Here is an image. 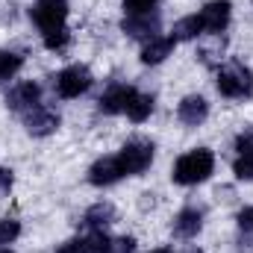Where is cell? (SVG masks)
<instances>
[{
    "label": "cell",
    "mask_w": 253,
    "mask_h": 253,
    "mask_svg": "<svg viewBox=\"0 0 253 253\" xmlns=\"http://www.w3.org/2000/svg\"><path fill=\"white\" fill-rule=\"evenodd\" d=\"M150 112H153V97L150 94H135L132 103H129V109H126L129 121H135V124H141Z\"/></svg>",
    "instance_id": "e0dca14e"
},
{
    "label": "cell",
    "mask_w": 253,
    "mask_h": 253,
    "mask_svg": "<svg viewBox=\"0 0 253 253\" xmlns=\"http://www.w3.org/2000/svg\"><path fill=\"white\" fill-rule=\"evenodd\" d=\"M203 33V24H200V18L197 15H189V18H183V21H177L174 24V42H191V39H197Z\"/></svg>",
    "instance_id": "2e32d148"
},
{
    "label": "cell",
    "mask_w": 253,
    "mask_h": 253,
    "mask_svg": "<svg viewBox=\"0 0 253 253\" xmlns=\"http://www.w3.org/2000/svg\"><path fill=\"white\" fill-rule=\"evenodd\" d=\"M30 18L39 24L42 36L50 33V30H59L65 27V18H68V3L65 0H39L33 9H30Z\"/></svg>",
    "instance_id": "5b68a950"
},
{
    "label": "cell",
    "mask_w": 253,
    "mask_h": 253,
    "mask_svg": "<svg viewBox=\"0 0 253 253\" xmlns=\"http://www.w3.org/2000/svg\"><path fill=\"white\" fill-rule=\"evenodd\" d=\"M212 168H215L212 150L197 147V150H189L186 156L177 159L171 177H174V183H180V186H197V183H203V180L212 174Z\"/></svg>",
    "instance_id": "6da1fadb"
},
{
    "label": "cell",
    "mask_w": 253,
    "mask_h": 253,
    "mask_svg": "<svg viewBox=\"0 0 253 253\" xmlns=\"http://www.w3.org/2000/svg\"><path fill=\"white\" fill-rule=\"evenodd\" d=\"M233 171H236L239 180H253V153H239Z\"/></svg>",
    "instance_id": "ffe728a7"
},
{
    "label": "cell",
    "mask_w": 253,
    "mask_h": 253,
    "mask_svg": "<svg viewBox=\"0 0 253 253\" xmlns=\"http://www.w3.org/2000/svg\"><path fill=\"white\" fill-rule=\"evenodd\" d=\"M24 126L30 135H50L59 126V115L47 106H33L24 112Z\"/></svg>",
    "instance_id": "52a82bcc"
},
{
    "label": "cell",
    "mask_w": 253,
    "mask_h": 253,
    "mask_svg": "<svg viewBox=\"0 0 253 253\" xmlns=\"http://www.w3.org/2000/svg\"><path fill=\"white\" fill-rule=\"evenodd\" d=\"M135 251V239L121 236V239H109V253H132Z\"/></svg>",
    "instance_id": "603a6c76"
},
{
    "label": "cell",
    "mask_w": 253,
    "mask_h": 253,
    "mask_svg": "<svg viewBox=\"0 0 253 253\" xmlns=\"http://www.w3.org/2000/svg\"><path fill=\"white\" fill-rule=\"evenodd\" d=\"M189 253H200V251H189Z\"/></svg>",
    "instance_id": "f546056e"
},
{
    "label": "cell",
    "mask_w": 253,
    "mask_h": 253,
    "mask_svg": "<svg viewBox=\"0 0 253 253\" xmlns=\"http://www.w3.org/2000/svg\"><path fill=\"white\" fill-rule=\"evenodd\" d=\"M200 24H203V33H224L227 24H230V3L227 0H212L200 9Z\"/></svg>",
    "instance_id": "ba28073f"
},
{
    "label": "cell",
    "mask_w": 253,
    "mask_h": 253,
    "mask_svg": "<svg viewBox=\"0 0 253 253\" xmlns=\"http://www.w3.org/2000/svg\"><path fill=\"white\" fill-rule=\"evenodd\" d=\"M153 253H174V251H168V248H162V251H153Z\"/></svg>",
    "instance_id": "83f0119b"
},
{
    "label": "cell",
    "mask_w": 253,
    "mask_h": 253,
    "mask_svg": "<svg viewBox=\"0 0 253 253\" xmlns=\"http://www.w3.org/2000/svg\"><path fill=\"white\" fill-rule=\"evenodd\" d=\"M56 253H97V248H94V239L88 236V239H71V242H65Z\"/></svg>",
    "instance_id": "d6986e66"
},
{
    "label": "cell",
    "mask_w": 253,
    "mask_h": 253,
    "mask_svg": "<svg viewBox=\"0 0 253 253\" xmlns=\"http://www.w3.org/2000/svg\"><path fill=\"white\" fill-rule=\"evenodd\" d=\"M21 65L24 59L18 56V53H9V50H0V83H6V80H12L18 71H21Z\"/></svg>",
    "instance_id": "ac0fdd59"
},
{
    "label": "cell",
    "mask_w": 253,
    "mask_h": 253,
    "mask_svg": "<svg viewBox=\"0 0 253 253\" xmlns=\"http://www.w3.org/2000/svg\"><path fill=\"white\" fill-rule=\"evenodd\" d=\"M239 227L242 230H253V206H245L239 212Z\"/></svg>",
    "instance_id": "484cf974"
},
{
    "label": "cell",
    "mask_w": 253,
    "mask_h": 253,
    "mask_svg": "<svg viewBox=\"0 0 253 253\" xmlns=\"http://www.w3.org/2000/svg\"><path fill=\"white\" fill-rule=\"evenodd\" d=\"M112 221H115V209H112V203H94V206L83 215V224H85L91 233H103Z\"/></svg>",
    "instance_id": "5bb4252c"
},
{
    "label": "cell",
    "mask_w": 253,
    "mask_h": 253,
    "mask_svg": "<svg viewBox=\"0 0 253 253\" xmlns=\"http://www.w3.org/2000/svg\"><path fill=\"white\" fill-rule=\"evenodd\" d=\"M218 91L224 97H248L253 91V74L245 65H230L218 71Z\"/></svg>",
    "instance_id": "3957f363"
},
{
    "label": "cell",
    "mask_w": 253,
    "mask_h": 253,
    "mask_svg": "<svg viewBox=\"0 0 253 253\" xmlns=\"http://www.w3.org/2000/svg\"><path fill=\"white\" fill-rule=\"evenodd\" d=\"M159 27H162L159 15H150V12H135V15H126L124 21H121V30H124L126 36L129 39H141V42L156 39Z\"/></svg>",
    "instance_id": "8992f818"
},
{
    "label": "cell",
    "mask_w": 253,
    "mask_h": 253,
    "mask_svg": "<svg viewBox=\"0 0 253 253\" xmlns=\"http://www.w3.org/2000/svg\"><path fill=\"white\" fill-rule=\"evenodd\" d=\"M206 115H209V103H206L200 94H189V97H183L180 106H177V118H180L186 126L203 124Z\"/></svg>",
    "instance_id": "7c38bea8"
},
{
    "label": "cell",
    "mask_w": 253,
    "mask_h": 253,
    "mask_svg": "<svg viewBox=\"0 0 253 253\" xmlns=\"http://www.w3.org/2000/svg\"><path fill=\"white\" fill-rule=\"evenodd\" d=\"M9 186H12V171L0 168V189H9Z\"/></svg>",
    "instance_id": "4316f807"
},
{
    "label": "cell",
    "mask_w": 253,
    "mask_h": 253,
    "mask_svg": "<svg viewBox=\"0 0 253 253\" xmlns=\"http://www.w3.org/2000/svg\"><path fill=\"white\" fill-rule=\"evenodd\" d=\"M88 88H91V71L85 65H71V68L59 71V77H56V91H59V97H65V100L80 97Z\"/></svg>",
    "instance_id": "277c9868"
},
{
    "label": "cell",
    "mask_w": 253,
    "mask_h": 253,
    "mask_svg": "<svg viewBox=\"0 0 253 253\" xmlns=\"http://www.w3.org/2000/svg\"><path fill=\"white\" fill-rule=\"evenodd\" d=\"M65 44H68V27H59V30L44 33V47H50V50H62Z\"/></svg>",
    "instance_id": "7402d4cb"
},
{
    "label": "cell",
    "mask_w": 253,
    "mask_h": 253,
    "mask_svg": "<svg viewBox=\"0 0 253 253\" xmlns=\"http://www.w3.org/2000/svg\"><path fill=\"white\" fill-rule=\"evenodd\" d=\"M236 150H239V153H253V129L236 138Z\"/></svg>",
    "instance_id": "d4e9b609"
},
{
    "label": "cell",
    "mask_w": 253,
    "mask_h": 253,
    "mask_svg": "<svg viewBox=\"0 0 253 253\" xmlns=\"http://www.w3.org/2000/svg\"><path fill=\"white\" fill-rule=\"evenodd\" d=\"M200 227H203V212L200 209H183L174 221V233L180 239H194L200 233Z\"/></svg>",
    "instance_id": "9a60e30c"
},
{
    "label": "cell",
    "mask_w": 253,
    "mask_h": 253,
    "mask_svg": "<svg viewBox=\"0 0 253 253\" xmlns=\"http://www.w3.org/2000/svg\"><path fill=\"white\" fill-rule=\"evenodd\" d=\"M121 177H124V168H121L118 156H103L88 171V183L91 186H115Z\"/></svg>",
    "instance_id": "9c48e42d"
},
{
    "label": "cell",
    "mask_w": 253,
    "mask_h": 253,
    "mask_svg": "<svg viewBox=\"0 0 253 253\" xmlns=\"http://www.w3.org/2000/svg\"><path fill=\"white\" fill-rule=\"evenodd\" d=\"M118 162H121V168H124V177H135V174L147 171L150 162H153V144H150L147 138H132V141H126L124 150L118 153Z\"/></svg>",
    "instance_id": "7a4b0ae2"
},
{
    "label": "cell",
    "mask_w": 253,
    "mask_h": 253,
    "mask_svg": "<svg viewBox=\"0 0 253 253\" xmlns=\"http://www.w3.org/2000/svg\"><path fill=\"white\" fill-rule=\"evenodd\" d=\"M18 233H21V224H18L15 218H3V221H0V245L15 242V239H18Z\"/></svg>",
    "instance_id": "44dd1931"
},
{
    "label": "cell",
    "mask_w": 253,
    "mask_h": 253,
    "mask_svg": "<svg viewBox=\"0 0 253 253\" xmlns=\"http://www.w3.org/2000/svg\"><path fill=\"white\" fill-rule=\"evenodd\" d=\"M174 39L171 36H156V39H150V42H144V47H141V62L144 65H159L165 62L171 53H174Z\"/></svg>",
    "instance_id": "4fadbf2b"
},
{
    "label": "cell",
    "mask_w": 253,
    "mask_h": 253,
    "mask_svg": "<svg viewBox=\"0 0 253 253\" xmlns=\"http://www.w3.org/2000/svg\"><path fill=\"white\" fill-rule=\"evenodd\" d=\"M39 97H42V85L39 83H18L9 94H6V103L9 109L15 112H27L33 106H39Z\"/></svg>",
    "instance_id": "30bf717a"
},
{
    "label": "cell",
    "mask_w": 253,
    "mask_h": 253,
    "mask_svg": "<svg viewBox=\"0 0 253 253\" xmlns=\"http://www.w3.org/2000/svg\"><path fill=\"white\" fill-rule=\"evenodd\" d=\"M0 253H12V251H0Z\"/></svg>",
    "instance_id": "f1b7e54d"
},
{
    "label": "cell",
    "mask_w": 253,
    "mask_h": 253,
    "mask_svg": "<svg viewBox=\"0 0 253 253\" xmlns=\"http://www.w3.org/2000/svg\"><path fill=\"white\" fill-rule=\"evenodd\" d=\"M135 94H138V91H135V88H129V85H112V88L100 97V112H103V115H118V112H126Z\"/></svg>",
    "instance_id": "8fae6325"
},
{
    "label": "cell",
    "mask_w": 253,
    "mask_h": 253,
    "mask_svg": "<svg viewBox=\"0 0 253 253\" xmlns=\"http://www.w3.org/2000/svg\"><path fill=\"white\" fill-rule=\"evenodd\" d=\"M153 3H159V0H124V9L126 15H135V12H147Z\"/></svg>",
    "instance_id": "cb8c5ba5"
}]
</instances>
